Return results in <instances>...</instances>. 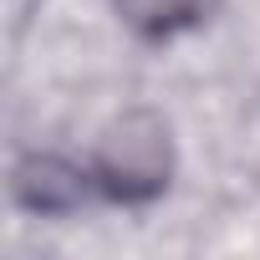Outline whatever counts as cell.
I'll return each instance as SVG.
<instances>
[{"label":"cell","mask_w":260,"mask_h":260,"mask_svg":"<svg viewBox=\"0 0 260 260\" xmlns=\"http://www.w3.org/2000/svg\"><path fill=\"white\" fill-rule=\"evenodd\" d=\"M164 127L153 117H122V127L102 143V184L107 194H153L164 189Z\"/></svg>","instance_id":"6da1fadb"},{"label":"cell","mask_w":260,"mask_h":260,"mask_svg":"<svg viewBox=\"0 0 260 260\" xmlns=\"http://www.w3.org/2000/svg\"><path fill=\"white\" fill-rule=\"evenodd\" d=\"M127 11H133V21H179V16H194L199 11V0H127Z\"/></svg>","instance_id":"7a4b0ae2"}]
</instances>
